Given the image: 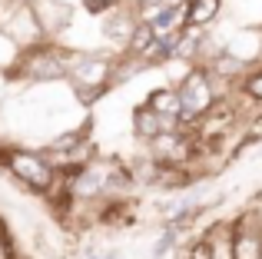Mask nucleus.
Masks as SVG:
<instances>
[{"label": "nucleus", "mask_w": 262, "mask_h": 259, "mask_svg": "<svg viewBox=\"0 0 262 259\" xmlns=\"http://www.w3.org/2000/svg\"><path fill=\"white\" fill-rule=\"evenodd\" d=\"M179 259H216V256H212L209 240H206L203 233H196V236H189V240L183 243V249H179Z\"/></svg>", "instance_id": "obj_19"}, {"label": "nucleus", "mask_w": 262, "mask_h": 259, "mask_svg": "<svg viewBox=\"0 0 262 259\" xmlns=\"http://www.w3.org/2000/svg\"><path fill=\"white\" fill-rule=\"evenodd\" d=\"M13 90H37V87L67 83V44L63 40H43L37 47H27L17 53L13 67L7 70Z\"/></svg>", "instance_id": "obj_3"}, {"label": "nucleus", "mask_w": 262, "mask_h": 259, "mask_svg": "<svg viewBox=\"0 0 262 259\" xmlns=\"http://www.w3.org/2000/svg\"><path fill=\"white\" fill-rule=\"evenodd\" d=\"M0 259H24V253H20V246H17V240H13L4 216H0Z\"/></svg>", "instance_id": "obj_20"}, {"label": "nucleus", "mask_w": 262, "mask_h": 259, "mask_svg": "<svg viewBox=\"0 0 262 259\" xmlns=\"http://www.w3.org/2000/svg\"><path fill=\"white\" fill-rule=\"evenodd\" d=\"M153 40H156L153 27H149V24H136L133 33H129V40H126V47H123V53H120V60H126V63H140V57L153 47Z\"/></svg>", "instance_id": "obj_17"}, {"label": "nucleus", "mask_w": 262, "mask_h": 259, "mask_svg": "<svg viewBox=\"0 0 262 259\" xmlns=\"http://www.w3.org/2000/svg\"><path fill=\"white\" fill-rule=\"evenodd\" d=\"M0 33L17 50H27V47H37L47 40L37 17H33V10H30V4H13V0H4V7H0Z\"/></svg>", "instance_id": "obj_7"}, {"label": "nucleus", "mask_w": 262, "mask_h": 259, "mask_svg": "<svg viewBox=\"0 0 262 259\" xmlns=\"http://www.w3.org/2000/svg\"><path fill=\"white\" fill-rule=\"evenodd\" d=\"M67 186H70L77 203H103V200H116V196H136L126 160L123 156H110V153H100Z\"/></svg>", "instance_id": "obj_4"}, {"label": "nucleus", "mask_w": 262, "mask_h": 259, "mask_svg": "<svg viewBox=\"0 0 262 259\" xmlns=\"http://www.w3.org/2000/svg\"><path fill=\"white\" fill-rule=\"evenodd\" d=\"M143 103L163 120H176L179 123V97H176V87L173 83H163V87H153V90L143 97Z\"/></svg>", "instance_id": "obj_15"}, {"label": "nucleus", "mask_w": 262, "mask_h": 259, "mask_svg": "<svg viewBox=\"0 0 262 259\" xmlns=\"http://www.w3.org/2000/svg\"><path fill=\"white\" fill-rule=\"evenodd\" d=\"M140 200L136 196H116L103 200L93 209V229H136L140 226Z\"/></svg>", "instance_id": "obj_9"}, {"label": "nucleus", "mask_w": 262, "mask_h": 259, "mask_svg": "<svg viewBox=\"0 0 262 259\" xmlns=\"http://www.w3.org/2000/svg\"><path fill=\"white\" fill-rule=\"evenodd\" d=\"M183 17H186V0H169V4L156 7L153 17H149V27L156 33H166V30H176L183 27Z\"/></svg>", "instance_id": "obj_18"}, {"label": "nucleus", "mask_w": 262, "mask_h": 259, "mask_svg": "<svg viewBox=\"0 0 262 259\" xmlns=\"http://www.w3.org/2000/svg\"><path fill=\"white\" fill-rule=\"evenodd\" d=\"M116 67L120 53L110 50H83L67 44V87H70L77 106L90 110L116 87Z\"/></svg>", "instance_id": "obj_1"}, {"label": "nucleus", "mask_w": 262, "mask_h": 259, "mask_svg": "<svg viewBox=\"0 0 262 259\" xmlns=\"http://www.w3.org/2000/svg\"><path fill=\"white\" fill-rule=\"evenodd\" d=\"M143 149L160 166H192L196 169V133H192V126H179V130H169V133H160Z\"/></svg>", "instance_id": "obj_6"}, {"label": "nucleus", "mask_w": 262, "mask_h": 259, "mask_svg": "<svg viewBox=\"0 0 262 259\" xmlns=\"http://www.w3.org/2000/svg\"><path fill=\"white\" fill-rule=\"evenodd\" d=\"M30 10L47 40H63V33L77 24V7L67 0H33Z\"/></svg>", "instance_id": "obj_10"}, {"label": "nucleus", "mask_w": 262, "mask_h": 259, "mask_svg": "<svg viewBox=\"0 0 262 259\" xmlns=\"http://www.w3.org/2000/svg\"><path fill=\"white\" fill-rule=\"evenodd\" d=\"M169 0H133V7H163Z\"/></svg>", "instance_id": "obj_25"}, {"label": "nucleus", "mask_w": 262, "mask_h": 259, "mask_svg": "<svg viewBox=\"0 0 262 259\" xmlns=\"http://www.w3.org/2000/svg\"><path fill=\"white\" fill-rule=\"evenodd\" d=\"M140 24L136 20V10L133 4H120L116 10H110L106 17H100V40H103V50L110 53H123V47H126L129 33H133V27Z\"/></svg>", "instance_id": "obj_11"}, {"label": "nucleus", "mask_w": 262, "mask_h": 259, "mask_svg": "<svg viewBox=\"0 0 262 259\" xmlns=\"http://www.w3.org/2000/svg\"><path fill=\"white\" fill-rule=\"evenodd\" d=\"M169 130H179V123L176 120L156 117L146 103H136L133 110H129V136H133L140 146H146L149 140H156L160 133H169Z\"/></svg>", "instance_id": "obj_12"}, {"label": "nucleus", "mask_w": 262, "mask_h": 259, "mask_svg": "<svg viewBox=\"0 0 262 259\" xmlns=\"http://www.w3.org/2000/svg\"><path fill=\"white\" fill-rule=\"evenodd\" d=\"M13 97V83L10 77H7V70H0V110H4V103Z\"/></svg>", "instance_id": "obj_23"}, {"label": "nucleus", "mask_w": 262, "mask_h": 259, "mask_svg": "<svg viewBox=\"0 0 262 259\" xmlns=\"http://www.w3.org/2000/svg\"><path fill=\"white\" fill-rule=\"evenodd\" d=\"M189 240V236H183L179 229H173L169 223H160L156 226V240H153V249H149V256L153 259H166V256H179V249H183V243Z\"/></svg>", "instance_id": "obj_16"}, {"label": "nucleus", "mask_w": 262, "mask_h": 259, "mask_svg": "<svg viewBox=\"0 0 262 259\" xmlns=\"http://www.w3.org/2000/svg\"><path fill=\"white\" fill-rule=\"evenodd\" d=\"M226 13V0H186L183 27L189 30H212Z\"/></svg>", "instance_id": "obj_13"}, {"label": "nucleus", "mask_w": 262, "mask_h": 259, "mask_svg": "<svg viewBox=\"0 0 262 259\" xmlns=\"http://www.w3.org/2000/svg\"><path fill=\"white\" fill-rule=\"evenodd\" d=\"M173 87H176V97H179V126H192L219 97L229 93L212 80V73L206 67H186Z\"/></svg>", "instance_id": "obj_5"}, {"label": "nucleus", "mask_w": 262, "mask_h": 259, "mask_svg": "<svg viewBox=\"0 0 262 259\" xmlns=\"http://www.w3.org/2000/svg\"><path fill=\"white\" fill-rule=\"evenodd\" d=\"M0 173L17 189H24L27 196H40V200L60 180L50 160L37 146H24V143H10V140H0Z\"/></svg>", "instance_id": "obj_2"}, {"label": "nucleus", "mask_w": 262, "mask_h": 259, "mask_svg": "<svg viewBox=\"0 0 262 259\" xmlns=\"http://www.w3.org/2000/svg\"><path fill=\"white\" fill-rule=\"evenodd\" d=\"M83 259H120L116 246H83Z\"/></svg>", "instance_id": "obj_22"}, {"label": "nucleus", "mask_w": 262, "mask_h": 259, "mask_svg": "<svg viewBox=\"0 0 262 259\" xmlns=\"http://www.w3.org/2000/svg\"><path fill=\"white\" fill-rule=\"evenodd\" d=\"M232 223V249L229 259H262V216L256 206L239 209L229 216Z\"/></svg>", "instance_id": "obj_8"}, {"label": "nucleus", "mask_w": 262, "mask_h": 259, "mask_svg": "<svg viewBox=\"0 0 262 259\" xmlns=\"http://www.w3.org/2000/svg\"><path fill=\"white\" fill-rule=\"evenodd\" d=\"M232 97H236L249 113L259 110V106H262V63L249 67V70H246L243 77L236 80V87H232Z\"/></svg>", "instance_id": "obj_14"}, {"label": "nucleus", "mask_w": 262, "mask_h": 259, "mask_svg": "<svg viewBox=\"0 0 262 259\" xmlns=\"http://www.w3.org/2000/svg\"><path fill=\"white\" fill-rule=\"evenodd\" d=\"M120 4H126V0H83V13L86 17H106L110 10H116Z\"/></svg>", "instance_id": "obj_21"}, {"label": "nucleus", "mask_w": 262, "mask_h": 259, "mask_svg": "<svg viewBox=\"0 0 262 259\" xmlns=\"http://www.w3.org/2000/svg\"><path fill=\"white\" fill-rule=\"evenodd\" d=\"M256 33H259V44H262V24H259V27H256Z\"/></svg>", "instance_id": "obj_26"}, {"label": "nucleus", "mask_w": 262, "mask_h": 259, "mask_svg": "<svg viewBox=\"0 0 262 259\" xmlns=\"http://www.w3.org/2000/svg\"><path fill=\"white\" fill-rule=\"evenodd\" d=\"M246 130H249V133H256L259 140H262V106H259V110H252V117H249V123H246Z\"/></svg>", "instance_id": "obj_24"}]
</instances>
